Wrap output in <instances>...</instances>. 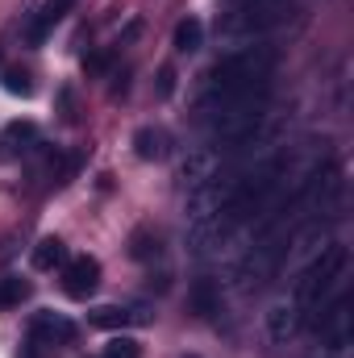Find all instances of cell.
<instances>
[{
	"label": "cell",
	"mask_w": 354,
	"mask_h": 358,
	"mask_svg": "<svg viewBox=\"0 0 354 358\" xmlns=\"http://www.w3.org/2000/svg\"><path fill=\"white\" fill-rule=\"evenodd\" d=\"M346 263H351L346 246H325L309 267L296 275V283H292V308L304 317V325H313V317L325 308L330 292H334L338 279L346 275Z\"/></svg>",
	"instance_id": "cell-2"
},
{
	"label": "cell",
	"mask_w": 354,
	"mask_h": 358,
	"mask_svg": "<svg viewBox=\"0 0 354 358\" xmlns=\"http://www.w3.org/2000/svg\"><path fill=\"white\" fill-rule=\"evenodd\" d=\"M313 325L321 329V342H325V350H346L354 338V300L351 296H338L330 308H321L317 317H313Z\"/></svg>",
	"instance_id": "cell-4"
},
{
	"label": "cell",
	"mask_w": 354,
	"mask_h": 358,
	"mask_svg": "<svg viewBox=\"0 0 354 358\" xmlns=\"http://www.w3.org/2000/svg\"><path fill=\"white\" fill-rule=\"evenodd\" d=\"M279 55L271 46H246L225 55L208 76L196 108H213V104H229V100H246V96H267L271 92V76H275Z\"/></svg>",
	"instance_id": "cell-1"
},
{
	"label": "cell",
	"mask_w": 354,
	"mask_h": 358,
	"mask_svg": "<svg viewBox=\"0 0 354 358\" xmlns=\"http://www.w3.org/2000/svg\"><path fill=\"white\" fill-rule=\"evenodd\" d=\"M296 13L292 0H225L221 17H217V29L221 38H238V42H255L275 34L279 25H288Z\"/></svg>",
	"instance_id": "cell-3"
},
{
	"label": "cell",
	"mask_w": 354,
	"mask_h": 358,
	"mask_svg": "<svg viewBox=\"0 0 354 358\" xmlns=\"http://www.w3.org/2000/svg\"><path fill=\"white\" fill-rule=\"evenodd\" d=\"M25 296H29V283H25V279H17V275L0 279V308H13V304H21Z\"/></svg>",
	"instance_id": "cell-12"
},
{
	"label": "cell",
	"mask_w": 354,
	"mask_h": 358,
	"mask_svg": "<svg viewBox=\"0 0 354 358\" xmlns=\"http://www.w3.org/2000/svg\"><path fill=\"white\" fill-rule=\"evenodd\" d=\"M167 146H171V138L163 134V129H155V125H146V129H138L134 134V150H138V159H163L167 155Z\"/></svg>",
	"instance_id": "cell-8"
},
{
	"label": "cell",
	"mask_w": 354,
	"mask_h": 358,
	"mask_svg": "<svg viewBox=\"0 0 354 358\" xmlns=\"http://www.w3.org/2000/svg\"><path fill=\"white\" fill-rule=\"evenodd\" d=\"M67 263V246L59 242V238H42L38 242V250H34V267L38 271H55Z\"/></svg>",
	"instance_id": "cell-10"
},
{
	"label": "cell",
	"mask_w": 354,
	"mask_h": 358,
	"mask_svg": "<svg viewBox=\"0 0 354 358\" xmlns=\"http://www.w3.org/2000/svg\"><path fill=\"white\" fill-rule=\"evenodd\" d=\"M71 8H76V0H42V8L34 13V21H29V29H25V42H29V46H42V42L50 38V29H55Z\"/></svg>",
	"instance_id": "cell-6"
},
{
	"label": "cell",
	"mask_w": 354,
	"mask_h": 358,
	"mask_svg": "<svg viewBox=\"0 0 354 358\" xmlns=\"http://www.w3.org/2000/svg\"><path fill=\"white\" fill-rule=\"evenodd\" d=\"M200 42H204V25L196 17H183L176 25V50L179 55H192V50H200Z\"/></svg>",
	"instance_id": "cell-11"
},
{
	"label": "cell",
	"mask_w": 354,
	"mask_h": 358,
	"mask_svg": "<svg viewBox=\"0 0 354 358\" xmlns=\"http://www.w3.org/2000/svg\"><path fill=\"white\" fill-rule=\"evenodd\" d=\"M88 321L96 325V329H125V325H134V321H142V317L129 313V308H113V304H104V308L88 313Z\"/></svg>",
	"instance_id": "cell-9"
},
{
	"label": "cell",
	"mask_w": 354,
	"mask_h": 358,
	"mask_svg": "<svg viewBox=\"0 0 354 358\" xmlns=\"http://www.w3.org/2000/svg\"><path fill=\"white\" fill-rule=\"evenodd\" d=\"M104 358H142V346L134 338H108L104 342Z\"/></svg>",
	"instance_id": "cell-13"
},
{
	"label": "cell",
	"mask_w": 354,
	"mask_h": 358,
	"mask_svg": "<svg viewBox=\"0 0 354 358\" xmlns=\"http://www.w3.org/2000/svg\"><path fill=\"white\" fill-rule=\"evenodd\" d=\"M76 342V325L59 313H38L34 317V346H67Z\"/></svg>",
	"instance_id": "cell-7"
},
{
	"label": "cell",
	"mask_w": 354,
	"mask_h": 358,
	"mask_svg": "<svg viewBox=\"0 0 354 358\" xmlns=\"http://www.w3.org/2000/svg\"><path fill=\"white\" fill-rule=\"evenodd\" d=\"M4 88L13 92V96H29V92H34L29 71H4Z\"/></svg>",
	"instance_id": "cell-14"
},
{
	"label": "cell",
	"mask_w": 354,
	"mask_h": 358,
	"mask_svg": "<svg viewBox=\"0 0 354 358\" xmlns=\"http://www.w3.org/2000/svg\"><path fill=\"white\" fill-rule=\"evenodd\" d=\"M96 287H100V263L96 259L80 255V259H67L63 263V292L71 300H88Z\"/></svg>",
	"instance_id": "cell-5"
}]
</instances>
